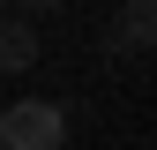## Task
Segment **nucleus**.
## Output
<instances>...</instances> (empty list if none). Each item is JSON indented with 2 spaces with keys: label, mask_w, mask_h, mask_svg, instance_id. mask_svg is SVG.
I'll list each match as a JSON object with an SVG mask.
<instances>
[{
  "label": "nucleus",
  "mask_w": 157,
  "mask_h": 150,
  "mask_svg": "<svg viewBox=\"0 0 157 150\" xmlns=\"http://www.w3.org/2000/svg\"><path fill=\"white\" fill-rule=\"evenodd\" d=\"M0 15H8V0H0Z\"/></svg>",
  "instance_id": "5"
},
{
  "label": "nucleus",
  "mask_w": 157,
  "mask_h": 150,
  "mask_svg": "<svg viewBox=\"0 0 157 150\" xmlns=\"http://www.w3.org/2000/svg\"><path fill=\"white\" fill-rule=\"evenodd\" d=\"M8 15H23V23H37V15H60V0H8Z\"/></svg>",
  "instance_id": "4"
},
{
  "label": "nucleus",
  "mask_w": 157,
  "mask_h": 150,
  "mask_svg": "<svg viewBox=\"0 0 157 150\" xmlns=\"http://www.w3.org/2000/svg\"><path fill=\"white\" fill-rule=\"evenodd\" d=\"M37 60V23H23V15H0V75H23Z\"/></svg>",
  "instance_id": "3"
},
{
  "label": "nucleus",
  "mask_w": 157,
  "mask_h": 150,
  "mask_svg": "<svg viewBox=\"0 0 157 150\" xmlns=\"http://www.w3.org/2000/svg\"><path fill=\"white\" fill-rule=\"evenodd\" d=\"M150 45H157V0H127V8H120V30L105 38V53H135V60H142Z\"/></svg>",
  "instance_id": "2"
},
{
  "label": "nucleus",
  "mask_w": 157,
  "mask_h": 150,
  "mask_svg": "<svg viewBox=\"0 0 157 150\" xmlns=\"http://www.w3.org/2000/svg\"><path fill=\"white\" fill-rule=\"evenodd\" d=\"M67 143V105L52 98H15L0 112V150H60Z\"/></svg>",
  "instance_id": "1"
}]
</instances>
